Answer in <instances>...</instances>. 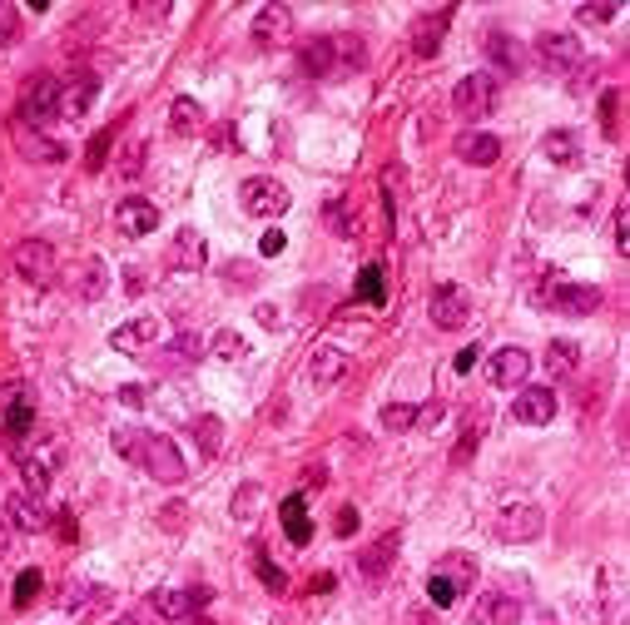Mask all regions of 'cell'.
<instances>
[{"instance_id":"e0dca14e","label":"cell","mask_w":630,"mask_h":625,"mask_svg":"<svg viewBox=\"0 0 630 625\" xmlns=\"http://www.w3.org/2000/svg\"><path fill=\"white\" fill-rule=\"evenodd\" d=\"M5 516H10V526H15V531H25V536H35V531H45V526H50L45 497H35V492H15V497L5 501Z\"/></svg>"},{"instance_id":"4dcf8cb0","label":"cell","mask_w":630,"mask_h":625,"mask_svg":"<svg viewBox=\"0 0 630 625\" xmlns=\"http://www.w3.org/2000/svg\"><path fill=\"white\" fill-rule=\"evenodd\" d=\"M20 477H25V492L45 497V492H50V477H55V467H50L45 457H20Z\"/></svg>"},{"instance_id":"30bf717a","label":"cell","mask_w":630,"mask_h":625,"mask_svg":"<svg viewBox=\"0 0 630 625\" xmlns=\"http://www.w3.org/2000/svg\"><path fill=\"white\" fill-rule=\"evenodd\" d=\"M536 55H541V65H546V70L566 75V70H576V65H581V40H576L571 30H546V35L536 40Z\"/></svg>"},{"instance_id":"2e32d148","label":"cell","mask_w":630,"mask_h":625,"mask_svg":"<svg viewBox=\"0 0 630 625\" xmlns=\"http://www.w3.org/2000/svg\"><path fill=\"white\" fill-rule=\"evenodd\" d=\"M159 338H164L159 318H129V323H120L110 333V348H120V353H149Z\"/></svg>"},{"instance_id":"816d5d0a","label":"cell","mask_w":630,"mask_h":625,"mask_svg":"<svg viewBox=\"0 0 630 625\" xmlns=\"http://www.w3.org/2000/svg\"><path fill=\"white\" fill-rule=\"evenodd\" d=\"M626 219H630V214H626V204H621V209H616V249H621V253L630 249V239H626Z\"/></svg>"},{"instance_id":"b9f144b4","label":"cell","mask_w":630,"mask_h":625,"mask_svg":"<svg viewBox=\"0 0 630 625\" xmlns=\"http://www.w3.org/2000/svg\"><path fill=\"white\" fill-rule=\"evenodd\" d=\"M40 586H45V576H40V571H20V576H15V606L25 611V606L40 596Z\"/></svg>"},{"instance_id":"d6986e66","label":"cell","mask_w":630,"mask_h":625,"mask_svg":"<svg viewBox=\"0 0 630 625\" xmlns=\"http://www.w3.org/2000/svg\"><path fill=\"white\" fill-rule=\"evenodd\" d=\"M95 100H100V80L95 75H80V80L60 85V115L65 120H85L95 110Z\"/></svg>"},{"instance_id":"9c48e42d","label":"cell","mask_w":630,"mask_h":625,"mask_svg":"<svg viewBox=\"0 0 630 625\" xmlns=\"http://www.w3.org/2000/svg\"><path fill=\"white\" fill-rule=\"evenodd\" d=\"M209 586H189V591H154L149 596V606H154V616L159 621H189L194 611H204L209 606Z\"/></svg>"},{"instance_id":"6f0895ef","label":"cell","mask_w":630,"mask_h":625,"mask_svg":"<svg viewBox=\"0 0 630 625\" xmlns=\"http://www.w3.org/2000/svg\"><path fill=\"white\" fill-rule=\"evenodd\" d=\"M115 625H134V621H129V616H125V621H115Z\"/></svg>"},{"instance_id":"3957f363","label":"cell","mask_w":630,"mask_h":625,"mask_svg":"<svg viewBox=\"0 0 630 625\" xmlns=\"http://www.w3.org/2000/svg\"><path fill=\"white\" fill-rule=\"evenodd\" d=\"M497 80L487 75V70H477V75H467V80H457V90H452V110L462 115V120H487L492 110H497Z\"/></svg>"},{"instance_id":"5b68a950","label":"cell","mask_w":630,"mask_h":625,"mask_svg":"<svg viewBox=\"0 0 630 625\" xmlns=\"http://www.w3.org/2000/svg\"><path fill=\"white\" fill-rule=\"evenodd\" d=\"M10 268H15L25 283L45 288V283L55 278V249H50L45 239H25V244H15V249H10Z\"/></svg>"},{"instance_id":"d6a6232c","label":"cell","mask_w":630,"mask_h":625,"mask_svg":"<svg viewBox=\"0 0 630 625\" xmlns=\"http://www.w3.org/2000/svg\"><path fill=\"white\" fill-rule=\"evenodd\" d=\"M576 363H581V348H576V343H561V338H556V343L546 348V368H551V377H571Z\"/></svg>"},{"instance_id":"f35d334b","label":"cell","mask_w":630,"mask_h":625,"mask_svg":"<svg viewBox=\"0 0 630 625\" xmlns=\"http://www.w3.org/2000/svg\"><path fill=\"white\" fill-rule=\"evenodd\" d=\"M437 576H447V581L457 586V596H462V591L472 586V561H467L462 551H452V556H447V561L437 566Z\"/></svg>"},{"instance_id":"83f0119b","label":"cell","mask_w":630,"mask_h":625,"mask_svg":"<svg viewBox=\"0 0 630 625\" xmlns=\"http://www.w3.org/2000/svg\"><path fill=\"white\" fill-rule=\"evenodd\" d=\"M541 149H546L551 164H576V159H581V144H576L571 129H551V134L541 139Z\"/></svg>"},{"instance_id":"e575fe53","label":"cell","mask_w":630,"mask_h":625,"mask_svg":"<svg viewBox=\"0 0 630 625\" xmlns=\"http://www.w3.org/2000/svg\"><path fill=\"white\" fill-rule=\"evenodd\" d=\"M20 149H25L30 159H45V164H60V159H65V149H60L55 139L35 134V129H20Z\"/></svg>"},{"instance_id":"603a6c76","label":"cell","mask_w":630,"mask_h":625,"mask_svg":"<svg viewBox=\"0 0 630 625\" xmlns=\"http://www.w3.org/2000/svg\"><path fill=\"white\" fill-rule=\"evenodd\" d=\"M303 70H308L313 80L338 75V50H333V35H313V40L303 45Z\"/></svg>"},{"instance_id":"681fc988","label":"cell","mask_w":630,"mask_h":625,"mask_svg":"<svg viewBox=\"0 0 630 625\" xmlns=\"http://www.w3.org/2000/svg\"><path fill=\"white\" fill-rule=\"evenodd\" d=\"M576 15H581V20H586V25H606V20H611V15H616V5H581V10H576Z\"/></svg>"},{"instance_id":"277c9868","label":"cell","mask_w":630,"mask_h":625,"mask_svg":"<svg viewBox=\"0 0 630 625\" xmlns=\"http://www.w3.org/2000/svg\"><path fill=\"white\" fill-rule=\"evenodd\" d=\"M244 214L253 219H283L288 214V204H293V194L278 184V179H268V174H258V179H244Z\"/></svg>"},{"instance_id":"4fadbf2b","label":"cell","mask_w":630,"mask_h":625,"mask_svg":"<svg viewBox=\"0 0 630 625\" xmlns=\"http://www.w3.org/2000/svg\"><path fill=\"white\" fill-rule=\"evenodd\" d=\"M447 25H452V10H427V15H417V20H412V55H417V60H432V55L442 50Z\"/></svg>"},{"instance_id":"d590c367","label":"cell","mask_w":630,"mask_h":625,"mask_svg":"<svg viewBox=\"0 0 630 625\" xmlns=\"http://www.w3.org/2000/svg\"><path fill=\"white\" fill-rule=\"evenodd\" d=\"M194 442H199L204 457H219V447H224V422H219V417H199V422H194Z\"/></svg>"},{"instance_id":"4316f807","label":"cell","mask_w":630,"mask_h":625,"mask_svg":"<svg viewBox=\"0 0 630 625\" xmlns=\"http://www.w3.org/2000/svg\"><path fill=\"white\" fill-rule=\"evenodd\" d=\"M283 531H288L293 546H308V541H313V521H308L303 497H283Z\"/></svg>"},{"instance_id":"1f68e13d","label":"cell","mask_w":630,"mask_h":625,"mask_svg":"<svg viewBox=\"0 0 630 625\" xmlns=\"http://www.w3.org/2000/svg\"><path fill=\"white\" fill-rule=\"evenodd\" d=\"M65 606H70L75 616H90V611H105V606H110V591H105V586H75V591L65 596Z\"/></svg>"},{"instance_id":"f6af8a7d","label":"cell","mask_w":630,"mask_h":625,"mask_svg":"<svg viewBox=\"0 0 630 625\" xmlns=\"http://www.w3.org/2000/svg\"><path fill=\"white\" fill-rule=\"evenodd\" d=\"M427 596H432V606H442V611H447V606L457 601V586H452L447 576H437V571H432V581H427Z\"/></svg>"},{"instance_id":"7bdbcfd3","label":"cell","mask_w":630,"mask_h":625,"mask_svg":"<svg viewBox=\"0 0 630 625\" xmlns=\"http://www.w3.org/2000/svg\"><path fill=\"white\" fill-rule=\"evenodd\" d=\"M110 144H115V129H100V134L90 139V154H85V169H105V154H110Z\"/></svg>"},{"instance_id":"ba28073f","label":"cell","mask_w":630,"mask_h":625,"mask_svg":"<svg viewBox=\"0 0 630 625\" xmlns=\"http://www.w3.org/2000/svg\"><path fill=\"white\" fill-rule=\"evenodd\" d=\"M467 318H472V293L457 288V283H442L432 293V323L447 328V333H457V328H467Z\"/></svg>"},{"instance_id":"44dd1931","label":"cell","mask_w":630,"mask_h":625,"mask_svg":"<svg viewBox=\"0 0 630 625\" xmlns=\"http://www.w3.org/2000/svg\"><path fill=\"white\" fill-rule=\"evenodd\" d=\"M397 551H402V536L397 531H382L378 541L358 556V571L368 576V581H382L387 571H392V561H397Z\"/></svg>"},{"instance_id":"cb8c5ba5","label":"cell","mask_w":630,"mask_h":625,"mask_svg":"<svg viewBox=\"0 0 630 625\" xmlns=\"http://www.w3.org/2000/svg\"><path fill=\"white\" fill-rule=\"evenodd\" d=\"M343 373H348V353H343V348H328V343H323V348H313V358H308V377H313L318 387H333Z\"/></svg>"},{"instance_id":"bcb514c9","label":"cell","mask_w":630,"mask_h":625,"mask_svg":"<svg viewBox=\"0 0 630 625\" xmlns=\"http://www.w3.org/2000/svg\"><path fill=\"white\" fill-rule=\"evenodd\" d=\"M601 115H606V134L616 139V134H621V120H616V115H621V90H606V95H601Z\"/></svg>"},{"instance_id":"9f6ffc18","label":"cell","mask_w":630,"mask_h":625,"mask_svg":"<svg viewBox=\"0 0 630 625\" xmlns=\"http://www.w3.org/2000/svg\"><path fill=\"white\" fill-rule=\"evenodd\" d=\"M5 551H10V531L0 526V556H5Z\"/></svg>"},{"instance_id":"8d00e7d4","label":"cell","mask_w":630,"mask_h":625,"mask_svg":"<svg viewBox=\"0 0 630 625\" xmlns=\"http://www.w3.org/2000/svg\"><path fill=\"white\" fill-rule=\"evenodd\" d=\"M80 298H105V258H85L80 268Z\"/></svg>"},{"instance_id":"7dc6e473","label":"cell","mask_w":630,"mask_h":625,"mask_svg":"<svg viewBox=\"0 0 630 625\" xmlns=\"http://www.w3.org/2000/svg\"><path fill=\"white\" fill-rule=\"evenodd\" d=\"M258 497H263V492H258V487H239V497H234V516H239V521H249L253 511H258Z\"/></svg>"},{"instance_id":"ac0fdd59","label":"cell","mask_w":630,"mask_h":625,"mask_svg":"<svg viewBox=\"0 0 630 625\" xmlns=\"http://www.w3.org/2000/svg\"><path fill=\"white\" fill-rule=\"evenodd\" d=\"M551 308L566 313V318H591L601 308V288H591V283H561L551 293Z\"/></svg>"},{"instance_id":"db71d44e","label":"cell","mask_w":630,"mask_h":625,"mask_svg":"<svg viewBox=\"0 0 630 625\" xmlns=\"http://www.w3.org/2000/svg\"><path fill=\"white\" fill-rule=\"evenodd\" d=\"M120 402L125 407H144V387H120Z\"/></svg>"},{"instance_id":"6da1fadb","label":"cell","mask_w":630,"mask_h":625,"mask_svg":"<svg viewBox=\"0 0 630 625\" xmlns=\"http://www.w3.org/2000/svg\"><path fill=\"white\" fill-rule=\"evenodd\" d=\"M115 452L134 462V467H144L154 482H164V487H179L184 482V457H179V447L169 442V437H159V432H144V427H120L115 432Z\"/></svg>"},{"instance_id":"836d02e7","label":"cell","mask_w":630,"mask_h":625,"mask_svg":"<svg viewBox=\"0 0 630 625\" xmlns=\"http://www.w3.org/2000/svg\"><path fill=\"white\" fill-rule=\"evenodd\" d=\"M333 50H338V70H363L368 65V45L358 35H333Z\"/></svg>"},{"instance_id":"ffe728a7","label":"cell","mask_w":630,"mask_h":625,"mask_svg":"<svg viewBox=\"0 0 630 625\" xmlns=\"http://www.w3.org/2000/svg\"><path fill=\"white\" fill-rule=\"evenodd\" d=\"M115 224L125 229V239H144V234H154V229H159V209H154L149 199H120Z\"/></svg>"},{"instance_id":"680465c9","label":"cell","mask_w":630,"mask_h":625,"mask_svg":"<svg viewBox=\"0 0 630 625\" xmlns=\"http://www.w3.org/2000/svg\"><path fill=\"white\" fill-rule=\"evenodd\" d=\"M189 625H209V621H189Z\"/></svg>"},{"instance_id":"f546056e","label":"cell","mask_w":630,"mask_h":625,"mask_svg":"<svg viewBox=\"0 0 630 625\" xmlns=\"http://www.w3.org/2000/svg\"><path fill=\"white\" fill-rule=\"evenodd\" d=\"M209 358H219V363H244V358H249V343H244L234 328H224V333H214Z\"/></svg>"},{"instance_id":"d4e9b609","label":"cell","mask_w":630,"mask_h":625,"mask_svg":"<svg viewBox=\"0 0 630 625\" xmlns=\"http://www.w3.org/2000/svg\"><path fill=\"white\" fill-rule=\"evenodd\" d=\"M477 625H521V601L516 596H482L477 601Z\"/></svg>"},{"instance_id":"9a60e30c","label":"cell","mask_w":630,"mask_h":625,"mask_svg":"<svg viewBox=\"0 0 630 625\" xmlns=\"http://www.w3.org/2000/svg\"><path fill=\"white\" fill-rule=\"evenodd\" d=\"M526 373H531V353L526 348H502L487 363V382L492 387H526Z\"/></svg>"},{"instance_id":"11a10c76","label":"cell","mask_w":630,"mask_h":625,"mask_svg":"<svg viewBox=\"0 0 630 625\" xmlns=\"http://www.w3.org/2000/svg\"><path fill=\"white\" fill-rule=\"evenodd\" d=\"M472 363H477V348H467V353H457V373H467Z\"/></svg>"},{"instance_id":"52a82bcc","label":"cell","mask_w":630,"mask_h":625,"mask_svg":"<svg viewBox=\"0 0 630 625\" xmlns=\"http://www.w3.org/2000/svg\"><path fill=\"white\" fill-rule=\"evenodd\" d=\"M0 412H5V437L20 447L30 432H35V402H30V387H5L0 392Z\"/></svg>"},{"instance_id":"f5cc1de1","label":"cell","mask_w":630,"mask_h":625,"mask_svg":"<svg viewBox=\"0 0 630 625\" xmlns=\"http://www.w3.org/2000/svg\"><path fill=\"white\" fill-rule=\"evenodd\" d=\"M258 249L268 253V258H273V253H283V229H268V234H263V244H258Z\"/></svg>"},{"instance_id":"f907efd6","label":"cell","mask_w":630,"mask_h":625,"mask_svg":"<svg viewBox=\"0 0 630 625\" xmlns=\"http://www.w3.org/2000/svg\"><path fill=\"white\" fill-rule=\"evenodd\" d=\"M353 531H358V511L343 506V511H338V536H353Z\"/></svg>"},{"instance_id":"5bb4252c","label":"cell","mask_w":630,"mask_h":625,"mask_svg":"<svg viewBox=\"0 0 630 625\" xmlns=\"http://www.w3.org/2000/svg\"><path fill=\"white\" fill-rule=\"evenodd\" d=\"M457 159L472 164V169H492L502 159V139L487 134V129H462L457 134Z\"/></svg>"},{"instance_id":"60d3db41","label":"cell","mask_w":630,"mask_h":625,"mask_svg":"<svg viewBox=\"0 0 630 625\" xmlns=\"http://www.w3.org/2000/svg\"><path fill=\"white\" fill-rule=\"evenodd\" d=\"M358 298H368L373 308L387 303V288H382V268H378V263H368V268L358 273Z\"/></svg>"},{"instance_id":"ee69618b","label":"cell","mask_w":630,"mask_h":625,"mask_svg":"<svg viewBox=\"0 0 630 625\" xmlns=\"http://www.w3.org/2000/svg\"><path fill=\"white\" fill-rule=\"evenodd\" d=\"M15 40H20V10L0 0V45H15Z\"/></svg>"},{"instance_id":"8fae6325","label":"cell","mask_w":630,"mask_h":625,"mask_svg":"<svg viewBox=\"0 0 630 625\" xmlns=\"http://www.w3.org/2000/svg\"><path fill=\"white\" fill-rule=\"evenodd\" d=\"M511 417L526 422V427H546V422L556 417V392H551V387H516Z\"/></svg>"},{"instance_id":"ab89813d","label":"cell","mask_w":630,"mask_h":625,"mask_svg":"<svg viewBox=\"0 0 630 625\" xmlns=\"http://www.w3.org/2000/svg\"><path fill=\"white\" fill-rule=\"evenodd\" d=\"M487 50H492V60H497L502 70H521V50H516V40H511V35L497 30V35L487 40Z\"/></svg>"},{"instance_id":"74e56055","label":"cell","mask_w":630,"mask_h":625,"mask_svg":"<svg viewBox=\"0 0 630 625\" xmlns=\"http://www.w3.org/2000/svg\"><path fill=\"white\" fill-rule=\"evenodd\" d=\"M382 427L387 432H412L417 427V407L412 402H387L382 407Z\"/></svg>"},{"instance_id":"7a4b0ae2","label":"cell","mask_w":630,"mask_h":625,"mask_svg":"<svg viewBox=\"0 0 630 625\" xmlns=\"http://www.w3.org/2000/svg\"><path fill=\"white\" fill-rule=\"evenodd\" d=\"M60 115V80L55 75H35L20 95V129H45Z\"/></svg>"},{"instance_id":"8992f818","label":"cell","mask_w":630,"mask_h":625,"mask_svg":"<svg viewBox=\"0 0 630 625\" xmlns=\"http://www.w3.org/2000/svg\"><path fill=\"white\" fill-rule=\"evenodd\" d=\"M541 531H546V516H541V506H531V501H516V506H506L502 516H497V536H502L506 546L536 541Z\"/></svg>"},{"instance_id":"c3c4849f","label":"cell","mask_w":630,"mask_h":625,"mask_svg":"<svg viewBox=\"0 0 630 625\" xmlns=\"http://www.w3.org/2000/svg\"><path fill=\"white\" fill-rule=\"evenodd\" d=\"M258 576H263V586H268V591H283V586H288V581H283V571H278L263 551H258Z\"/></svg>"},{"instance_id":"f1b7e54d","label":"cell","mask_w":630,"mask_h":625,"mask_svg":"<svg viewBox=\"0 0 630 625\" xmlns=\"http://www.w3.org/2000/svg\"><path fill=\"white\" fill-rule=\"evenodd\" d=\"M204 358V338H194V333H179L169 348H164V368H189V363H199Z\"/></svg>"},{"instance_id":"7402d4cb","label":"cell","mask_w":630,"mask_h":625,"mask_svg":"<svg viewBox=\"0 0 630 625\" xmlns=\"http://www.w3.org/2000/svg\"><path fill=\"white\" fill-rule=\"evenodd\" d=\"M169 263H174V268H184V273L204 268V263H209V244H204V234H199V229H179V234H174V244H169Z\"/></svg>"},{"instance_id":"7c38bea8","label":"cell","mask_w":630,"mask_h":625,"mask_svg":"<svg viewBox=\"0 0 630 625\" xmlns=\"http://www.w3.org/2000/svg\"><path fill=\"white\" fill-rule=\"evenodd\" d=\"M288 35H293V10H288L283 0H268V5L253 15V40L273 50V45H283Z\"/></svg>"},{"instance_id":"484cf974","label":"cell","mask_w":630,"mask_h":625,"mask_svg":"<svg viewBox=\"0 0 630 625\" xmlns=\"http://www.w3.org/2000/svg\"><path fill=\"white\" fill-rule=\"evenodd\" d=\"M169 129H174L179 139H194V134L204 129V105H199V100H189V95H179V100H174V110H169Z\"/></svg>"}]
</instances>
